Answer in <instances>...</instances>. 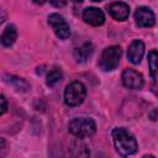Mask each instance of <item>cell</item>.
Segmentation results:
<instances>
[{
    "instance_id": "cell-18",
    "label": "cell",
    "mask_w": 158,
    "mask_h": 158,
    "mask_svg": "<svg viewBox=\"0 0 158 158\" xmlns=\"http://www.w3.org/2000/svg\"><path fill=\"white\" fill-rule=\"evenodd\" d=\"M6 20V14L4 11H0V25Z\"/></svg>"
},
{
    "instance_id": "cell-21",
    "label": "cell",
    "mask_w": 158,
    "mask_h": 158,
    "mask_svg": "<svg viewBox=\"0 0 158 158\" xmlns=\"http://www.w3.org/2000/svg\"><path fill=\"white\" fill-rule=\"evenodd\" d=\"M70 1H73V2H81L83 0H70Z\"/></svg>"
},
{
    "instance_id": "cell-2",
    "label": "cell",
    "mask_w": 158,
    "mask_h": 158,
    "mask_svg": "<svg viewBox=\"0 0 158 158\" xmlns=\"http://www.w3.org/2000/svg\"><path fill=\"white\" fill-rule=\"evenodd\" d=\"M69 132L78 138H86L96 132V123L90 117H75L69 122Z\"/></svg>"
},
{
    "instance_id": "cell-20",
    "label": "cell",
    "mask_w": 158,
    "mask_h": 158,
    "mask_svg": "<svg viewBox=\"0 0 158 158\" xmlns=\"http://www.w3.org/2000/svg\"><path fill=\"white\" fill-rule=\"evenodd\" d=\"M4 147H5V141H4V138H0V149Z\"/></svg>"
},
{
    "instance_id": "cell-7",
    "label": "cell",
    "mask_w": 158,
    "mask_h": 158,
    "mask_svg": "<svg viewBox=\"0 0 158 158\" xmlns=\"http://www.w3.org/2000/svg\"><path fill=\"white\" fill-rule=\"evenodd\" d=\"M122 83L128 89H141L143 86V77L141 73L136 72L135 69L126 68L122 72Z\"/></svg>"
},
{
    "instance_id": "cell-11",
    "label": "cell",
    "mask_w": 158,
    "mask_h": 158,
    "mask_svg": "<svg viewBox=\"0 0 158 158\" xmlns=\"http://www.w3.org/2000/svg\"><path fill=\"white\" fill-rule=\"evenodd\" d=\"M94 52V46L91 42H85L83 43L80 47H77L73 52V56H74V59L78 62V63H84L86 62L91 54Z\"/></svg>"
},
{
    "instance_id": "cell-4",
    "label": "cell",
    "mask_w": 158,
    "mask_h": 158,
    "mask_svg": "<svg viewBox=\"0 0 158 158\" xmlns=\"http://www.w3.org/2000/svg\"><path fill=\"white\" fill-rule=\"evenodd\" d=\"M86 96V88L80 81H72L64 90V102L69 107L79 106Z\"/></svg>"
},
{
    "instance_id": "cell-16",
    "label": "cell",
    "mask_w": 158,
    "mask_h": 158,
    "mask_svg": "<svg viewBox=\"0 0 158 158\" xmlns=\"http://www.w3.org/2000/svg\"><path fill=\"white\" fill-rule=\"evenodd\" d=\"M7 100L5 99V96L4 95H1L0 94V115H2V114H5L6 111H7Z\"/></svg>"
},
{
    "instance_id": "cell-9",
    "label": "cell",
    "mask_w": 158,
    "mask_h": 158,
    "mask_svg": "<svg viewBox=\"0 0 158 158\" xmlns=\"http://www.w3.org/2000/svg\"><path fill=\"white\" fill-rule=\"evenodd\" d=\"M144 54V43L139 40H135L131 42L127 49V58L131 63L138 64Z\"/></svg>"
},
{
    "instance_id": "cell-22",
    "label": "cell",
    "mask_w": 158,
    "mask_h": 158,
    "mask_svg": "<svg viewBox=\"0 0 158 158\" xmlns=\"http://www.w3.org/2000/svg\"><path fill=\"white\" fill-rule=\"evenodd\" d=\"M93 1H95V2H100V1H102V0H93Z\"/></svg>"
},
{
    "instance_id": "cell-6",
    "label": "cell",
    "mask_w": 158,
    "mask_h": 158,
    "mask_svg": "<svg viewBox=\"0 0 158 158\" xmlns=\"http://www.w3.org/2000/svg\"><path fill=\"white\" fill-rule=\"evenodd\" d=\"M135 21L139 27H152L156 23V16L149 7L139 6L135 11Z\"/></svg>"
},
{
    "instance_id": "cell-12",
    "label": "cell",
    "mask_w": 158,
    "mask_h": 158,
    "mask_svg": "<svg viewBox=\"0 0 158 158\" xmlns=\"http://www.w3.org/2000/svg\"><path fill=\"white\" fill-rule=\"evenodd\" d=\"M16 38H17V31H16V27H15L14 25H9V26L4 30L2 35L0 36V42H1L2 46H5V47H10V46H12V44L15 43Z\"/></svg>"
},
{
    "instance_id": "cell-13",
    "label": "cell",
    "mask_w": 158,
    "mask_h": 158,
    "mask_svg": "<svg viewBox=\"0 0 158 158\" xmlns=\"http://www.w3.org/2000/svg\"><path fill=\"white\" fill-rule=\"evenodd\" d=\"M148 67H149V73L152 79L156 81L158 78V53L156 49L151 51L148 53Z\"/></svg>"
},
{
    "instance_id": "cell-5",
    "label": "cell",
    "mask_w": 158,
    "mask_h": 158,
    "mask_svg": "<svg viewBox=\"0 0 158 158\" xmlns=\"http://www.w3.org/2000/svg\"><path fill=\"white\" fill-rule=\"evenodd\" d=\"M48 23L52 26L56 35L60 40H67L70 36V27L68 22L64 20V17L60 16L59 14H51L48 16Z\"/></svg>"
},
{
    "instance_id": "cell-1",
    "label": "cell",
    "mask_w": 158,
    "mask_h": 158,
    "mask_svg": "<svg viewBox=\"0 0 158 158\" xmlns=\"http://www.w3.org/2000/svg\"><path fill=\"white\" fill-rule=\"evenodd\" d=\"M111 136H112L115 149L120 156L127 157L130 154L136 153V151H137V141L133 137V135L131 132H128L126 128L116 127V128L112 130Z\"/></svg>"
},
{
    "instance_id": "cell-10",
    "label": "cell",
    "mask_w": 158,
    "mask_h": 158,
    "mask_svg": "<svg viewBox=\"0 0 158 158\" xmlns=\"http://www.w3.org/2000/svg\"><path fill=\"white\" fill-rule=\"evenodd\" d=\"M109 12L115 20L125 21V20H127V17L130 15V6L126 2L116 1L109 6Z\"/></svg>"
},
{
    "instance_id": "cell-17",
    "label": "cell",
    "mask_w": 158,
    "mask_h": 158,
    "mask_svg": "<svg viewBox=\"0 0 158 158\" xmlns=\"http://www.w3.org/2000/svg\"><path fill=\"white\" fill-rule=\"evenodd\" d=\"M54 7H63L65 5V0H48Z\"/></svg>"
},
{
    "instance_id": "cell-19",
    "label": "cell",
    "mask_w": 158,
    "mask_h": 158,
    "mask_svg": "<svg viewBox=\"0 0 158 158\" xmlns=\"http://www.w3.org/2000/svg\"><path fill=\"white\" fill-rule=\"evenodd\" d=\"M44 1H46V0H32V2H35V4H37V5H42Z\"/></svg>"
},
{
    "instance_id": "cell-15",
    "label": "cell",
    "mask_w": 158,
    "mask_h": 158,
    "mask_svg": "<svg viewBox=\"0 0 158 158\" xmlns=\"http://www.w3.org/2000/svg\"><path fill=\"white\" fill-rule=\"evenodd\" d=\"M62 78H63L62 70H60L59 68H54V69H52V70L47 74V80H46V83H47L48 86H53V85H56L58 81H60Z\"/></svg>"
},
{
    "instance_id": "cell-8",
    "label": "cell",
    "mask_w": 158,
    "mask_h": 158,
    "mask_svg": "<svg viewBox=\"0 0 158 158\" xmlns=\"http://www.w3.org/2000/svg\"><path fill=\"white\" fill-rule=\"evenodd\" d=\"M83 20L91 26H101L105 22V15L98 7H86L83 11Z\"/></svg>"
},
{
    "instance_id": "cell-3",
    "label": "cell",
    "mask_w": 158,
    "mask_h": 158,
    "mask_svg": "<svg viewBox=\"0 0 158 158\" xmlns=\"http://www.w3.org/2000/svg\"><path fill=\"white\" fill-rule=\"evenodd\" d=\"M122 56V49L120 46H110L105 48L99 58V67L104 72H111L117 68Z\"/></svg>"
},
{
    "instance_id": "cell-14",
    "label": "cell",
    "mask_w": 158,
    "mask_h": 158,
    "mask_svg": "<svg viewBox=\"0 0 158 158\" xmlns=\"http://www.w3.org/2000/svg\"><path fill=\"white\" fill-rule=\"evenodd\" d=\"M5 81L7 84H10L14 89H16L17 91H26L28 89V84L26 80L21 79V78H17V77H14V75H5Z\"/></svg>"
}]
</instances>
